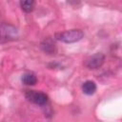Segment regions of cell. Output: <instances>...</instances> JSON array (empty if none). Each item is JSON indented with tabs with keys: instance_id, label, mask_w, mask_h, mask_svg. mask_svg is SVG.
Segmentation results:
<instances>
[{
	"instance_id": "obj_1",
	"label": "cell",
	"mask_w": 122,
	"mask_h": 122,
	"mask_svg": "<svg viewBox=\"0 0 122 122\" xmlns=\"http://www.w3.org/2000/svg\"><path fill=\"white\" fill-rule=\"evenodd\" d=\"M54 37L64 43H74L79 40H81L84 37V32L81 30H70L63 32H57L55 33Z\"/></svg>"
},
{
	"instance_id": "obj_2",
	"label": "cell",
	"mask_w": 122,
	"mask_h": 122,
	"mask_svg": "<svg viewBox=\"0 0 122 122\" xmlns=\"http://www.w3.org/2000/svg\"><path fill=\"white\" fill-rule=\"evenodd\" d=\"M19 36L18 30L10 24H2L0 25V42L6 43L10 41H13L17 39Z\"/></svg>"
},
{
	"instance_id": "obj_3",
	"label": "cell",
	"mask_w": 122,
	"mask_h": 122,
	"mask_svg": "<svg viewBox=\"0 0 122 122\" xmlns=\"http://www.w3.org/2000/svg\"><path fill=\"white\" fill-rule=\"evenodd\" d=\"M26 98L30 101L32 102L36 105L43 106L46 105L49 101V97L46 93L42 92H37V91H27L25 93Z\"/></svg>"
},
{
	"instance_id": "obj_4",
	"label": "cell",
	"mask_w": 122,
	"mask_h": 122,
	"mask_svg": "<svg viewBox=\"0 0 122 122\" xmlns=\"http://www.w3.org/2000/svg\"><path fill=\"white\" fill-rule=\"evenodd\" d=\"M105 62V55L102 52H96L90 56L86 61V66L90 70L99 69Z\"/></svg>"
},
{
	"instance_id": "obj_5",
	"label": "cell",
	"mask_w": 122,
	"mask_h": 122,
	"mask_svg": "<svg viewBox=\"0 0 122 122\" xmlns=\"http://www.w3.org/2000/svg\"><path fill=\"white\" fill-rule=\"evenodd\" d=\"M21 80H22V83L26 86H33L37 82V77L33 72L27 71L22 75Z\"/></svg>"
},
{
	"instance_id": "obj_6",
	"label": "cell",
	"mask_w": 122,
	"mask_h": 122,
	"mask_svg": "<svg viewBox=\"0 0 122 122\" xmlns=\"http://www.w3.org/2000/svg\"><path fill=\"white\" fill-rule=\"evenodd\" d=\"M96 84L92 81V80H88L85 81L82 85V92L87 94V95H92L96 92Z\"/></svg>"
},
{
	"instance_id": "obj_7",
	"label": "cell",
	"mask_w": 122,
	"mask_h": 122,
	"mask_svg": "<svg viewBox=\"0 0 122 122\" xmlns=\"http://www.w3.org/2000/svg\"><path fill=\"white\" fill-rule=\"evenodd\" d=\"M34 5H35L34 0H20L21 9L25 12H31L34 9Z\"/></svg>"
},
{
	"instance_id": "obj_8",
	"label": "cell",
	"mask_w": 122,
	"mask_h": 122,
	"mask_svg": "<svg viewBox=\"0 0 122 122\" xmlns=\"http://www.w3.org/2000/svg\"><path fill=\"white\" fill-rule=\"evenodd\" d=\"M41 49H42L45 52L50 53V54H51V53H53V52L55 51V46H54V44L51 43L50 40H45V41H43V42L41 43Z\"/></svg>"
}]
</instances>
